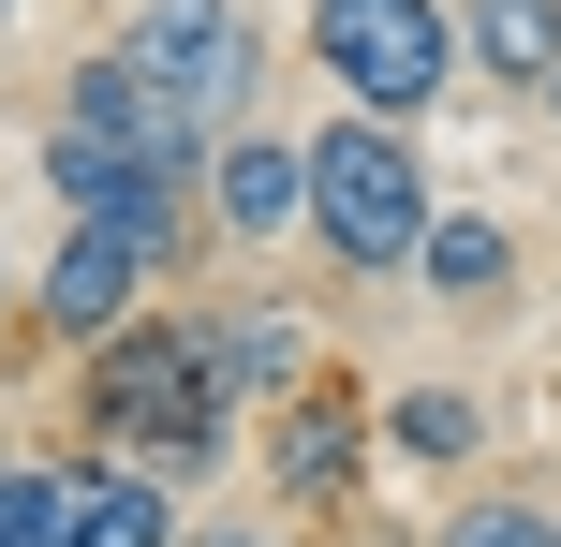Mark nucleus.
I'll return each mask as SVG.
<instances>
[{
	"mask_svg": "<svg viewBox=\"0 0 561 547\" xmlns=\"http://www.w3.org/2000/svg\"><path fill=\"white\" fill-rule=\"evenodd\" d=\"M75 444H104V459L163 474L178 503H193L207 474H237V459H252V414L222 400V371H207L193 296H148V311L118 326L104 355H75Z\"/></svg>",
	"mask_w": 561,
	"mask_h": 547,
	"instance_id": "obj_1",
	"label": "nucleus"
},
{
	"mask_svg": "<svg viewBox=\"0 0 561 547\" xmlns=\"http://www.w3.org/2000/svg\"><path fill=\"white\" fill-rule=\"evenodd\" d=\"M296 148H310V252H325L340 282H414L428 207L458 193V178L428 163V134L340 104V118H296Z\"/></svg>",
	"mask_w": 561,
	"mask_h": 547,
	"instance_id": "obj_2",
	"label": "nucleus"
},
{
	"mask_svg": "<svg viewBox=\"0 0 561 547\" xmlns=\"http://www.w3.org/2000/svg\"><path fill=\"white\" fill-rule=\"evenodd\" d=\"M296 59L355 118H444L458 104V0H296Z\"/></svg>",
	"mask_w": 561,
	"mask_h": 547,
	"instance_id": "obj_3",
	"label": "nucleus"
},
{
	"mask_svg": "<svg viewBox=\"0 0 561 547\" xmlns=\"http://www.w3.org/2000/svg\"><path fill=\"white\" fill-rule=\"evenodd\" d=\"M118 59H134L163 104H193L207 134H252V118H266V75H280V45H266L252 0H134Z\"/></svg>",
	"mask_w": 561,
	"mask_h": 547,
	"instance_id": "obj_4",
	"label": "nucleus"
},
{
	"mask_svg": "<svg viewBox=\"0 0 561 547\" xmlns=\"http://www.w3.org/2000/svg\"><path fill=\"white\" fill-rule=\"evenodd\" d=\"M369 400H385V385L310 371L296 400H266V414H252L266 518H355V503H369V474H385V444H369Z\"/></svg>",
	"mask_w": 561,
	"mask_h": 547,
	"instance_id": "obj_5",
	"label": "nucleus"
},
{
	"mask_svg": "<svg viewBox=\"0 0 561 547\" xmlns=\"http://www.w3.org/2000/svg\"><path fill=\"white\" fill-rule=\"evenodd\" d=\"M207 252H310V148H296V118H252V134H222L207 148Z\"/></svg>",
	"mask_w": 561,
	"mask_h": 547,
	"instance_id": "obj_6",
	"label": "nucleus"
},
{
	"mask_svg": "<svg viewBox=\"0 0 561 547\" xmlns=\"http://www.w3.org/2000/svg\"><path fill=\"white\" fill-rule=\"evenodd\" d=\"M148 296H163V282H148V252H134L118 223H59L45 266H30V326H45V355H104Z\"/></svg>",
	"mask_w": 561,
	"mask_h": 547,
	"instance_id": "obj_7",
	"label": "nucleus"
},
{
	"mask_svg": "<svg viewBox=\"0 0 561 547\" xmlns=\"http://www.w3.org/2000/svg\"><path fill=\"white\" fill-rule=\"evenodd\" d=\"M193 326H207V371H222V400H237V414L296 400V385L325 371V326H310L280 282H222V296H193Z\"/></svg>",
	"mask_w": 561,
	"mask_h": 547,
	"instance_id": "obj_8",
	"label": "nucleus"
},
{
	"mask_svg": "<svg viewBox=\"0 0 561 547\" xmlns=\"http://www.w3.org/2000/svg\"><path fill=\"white\" fill-rule=\"evenodd\" d=\"M517 266H533V237H517L503 193H444L428 237H414V296H428L444 326H488V311L517 296Z\"/></svg>",
	"mask_w": 561,
	"mask_h": 547,
	"instance_id": "obj_9",
	"label": "nucleus"
},
{
	"mask_svg": "<svg viewBox=\"0 0 561 547\" xmlns=\"http://www.w3.org/2000/svg\"><path fill=\"white\" fill-rule=\"evenodd\" d=\"M369 444H385V474H444V489H473L488 444H503V400H488V385L414 371V385H385V400H369Z\"/></svg>",
	"mask_w": 561,
	"mask_h": 547,
	"instance_id": "obj_10",
	"label": "nucleus"
},
{
	"mask_svg": "<svg viewBox=\"0 0 561 547\" xmlns=\"http://www.w3.org/2000/svg\"><path fill=\"white\" fill-rule=\"evenodd\" d=\"M45 459H59V547H178L193 533V503L163 474L104 459V444H45Z\"/></svg>",
	"mask_w": 561,
	"mask_h": 547,
	"instance_id": "obj_11",
	"label": "nucleus"
},
{
	"mask_svg": "<svg viewBox=\"0 0 561 547\" xmlns=\"http://www.w3.org/2000/svg\"><path fill=\"white\" fill-rule=\"evenodd\" d=\"M547 75H561V0H458V89L533 104Z\"/></svg>",
	"mask_w": 561,
	"mask_h": 547,
	"instance_id": "obj_12",
	"label": "nucleus"
},
{
	"mask_svg": "<svg viewBox=\"0 0 561 547\" xmlns=\"http://www.w3.org/2000/svg\"><path fill=\"white\" fill-rule=\"evenodd\" d=\"M428 547H561V503H547V489H488V474H473L458 518L428 533Z\"/></svg>",
	"mask_w": 561,
	"mask_h": 547,
	"instance_id": "obj_13",
	"label": "nucleus"
},
{
	"mask_svg": "<svg viewBox=\"0 0 561 547\" xmlns=\"http://www.w3.org/2000/svg\"><path fill=\"white\" fill-rule=\"evenodd\" d=\"M0 547H59V459H0Z\"/></svg>",
	"mask_w": 561,
	"mask_h": 547,
	"instance_id": "obj_14",
	"label": "nucleus"
},
{
	"mask_svg": "<svg viewBox=\"0 0 561 547\" xmlns=\"http://www.w3.org/2000/svg\"><path fill=\"white\" fill-rule=\"evenodd\" d=\"M178 547H296V518H193Z\"/></svg>",
	"mask_w": 561,
	"mask_h": 547,
	"instance_id": "obj_15",
	"label": "nucleus"
},
{
	"mask_svg": "<svg viewBox=\"0 0 561 547\" xmlns=\"http://www.w3.org/2000/svg\"><path fill=\"white\" fill-rule=\"evenodd\" d=\"M15 326H30V252L0 237V341H15Z\"/></svg>",
	"mask_w": 561,
	"mask_h": 547,
	"instance_id": "obj_16",
	"label": "nucleus"
},
{
	"mask_svg": "<svg viewBox=\"0 0 561 547\" xmlns=\"http://www.w3.org/2000/svg\"><path fill=\"white\" fill-rule=\"evenodd\" d=\"M533 118H547V134H561V75H547V89H533Z\"/></svg>",
	"mask_w": 561,
	"mask_h": 547,
	"instance_id": "obj_17",
	"label": "nucleus"
},
{
	"mask_svg": "<svg viewBox=\"0 0 561 547\" xmlns=\"http://www.w3.org/2000/svg\"><path fill=\"white\" fill-rule=\"evenodd\" d=\"M15 15H30V0H0V30H15Z\"/></svg>",
	"mask_w": 561,
	"mask_h": 547,
	"instance_id": "obj_18",
	"label": "nucleus"
}]
</instances>
